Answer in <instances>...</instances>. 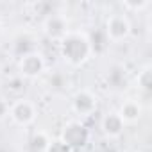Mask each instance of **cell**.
Instances as JSON below:
<instances>
[{"mask_svg":"<svg viewBox=\"0 0 152 152\" xmlns=\"http://www.w3.org/2000/svg\"><path fill=\"white\" fill-rule=\"evenodd\" d=\"M57 45L63 63L70 68H83L93 57L90 36L84 29H70Z\"/></svg>","mask_w":152,"mask_h":152,"instance_id":"cell-1","label":"cell"},{"mask_svg":"<svg viewBox=\"0 0 152 152\" xmlns=\"http://www.w3.org/2000/svg\"><path fill=\"white\" fill-rule=\"evenodd\" d=\"M57 138H59L63 143H66L73 152H77V150L84 148V147L90 143L91 132H90V129L86 127L84 122H81V120H77V118H72V120H68V122L63 124L61 132H59Z\"/></svg>","mask_w":152,"mask_h":152,"instance_id":"cell-2","label":"cell"},{"mask_svg":"<svg viewBox=\"0 0 152 152\" xmlns=\"http://www.w3.org/2000/svg\"><path fill=\"white\" fill-rule=\"evenodd\" d=\"M102 31L109 43H122V41L129 39V36L132 32V23H131L129 15H125L124 11L111 13L106 18Z\"/></svg>","mask_w":152,"mask_h":152,"instance_id":"cell-3","label":"cell"},{"mask_svg":"<svg viewBox=\"0 0 152 152\" xmlns=\"http://www.w3.org/2000/svg\"><path fill=\"white\" fill-rule=\"evenodd\" d=\"M70 109L77 116V120L88 118L99 109V95L88 88H81L70 97Z\"/></svg>","mask_w":152,"mask_h":152,"instance_id":"cell-4","label":"cell"},{"mask_svg":"<svg viewBox=\"0 0 152 152\" xmlns=\"http://www.w3.org/2000/svg\"><path fill=\"white\" fill-rule=\"evenodd\" d=\"M9 118L18 127H31L38 120V107L31 99L18 97L9 102Z\"/></svg>","mask_w":152,"mask_h":152,"instance_id":"cell-5","label":"cell"},{"mask_svg":"<svg viewBox=\"0 0 152 152\" xmlns=\"http://www.w3.org/2000/svg\"><path fill=\"white\" fill-rule=\"evenodd\" d=\"M16 70H18V77L20 79H27V81H34L41 75H45L47 72V59L43 56V52L36 50L31 52L23 57H20L16 61Z\"/></svg>","mask_w":152,"mask_h":152,"instance_id":"cell-6","label":"cell"},{"mask_svg":"<svg viewBox=\"0 0 152 152\" xmlns=\"http://www.w3.org/2000/svg\"><path fill=\"white\" fill-rule=\"evenodd\" d=\"M68 31H70V22H68L66 15H63V13L52 11L50 15L41 18V32L50 41L59 43Z\"/></svg>","mask_w":152,"mask_h":152,"instance_id":"cell-7","label":"cell"},{"mask_svg":"<svg viewBox=\"0 0 152 152\" xmlns=\"http://www.w3.org/2000/svg\"><path fill=\"white\" fill-rule=\"evenodd\" d=\"M36 50H38V38L32 31H20L9 41V54L15 57V61Z\"/></svg>","mask_w":152,"mask_h":152,"instance_id":"cell-8","label":"cell"},{"mask_svg":"<svg viewBox=\"0 0 152 152\" xmlns=\"http://www.w3.org/2000/svg\"><path fill=\"white\" fill-rule=\"evenodd\" d=\"M104 83H106V86L113 93H122L131 84V77H129V73H127V68L122 63L109 64L107 70H106V73H104Z\"/></svg>","mask_w":152,"mask_h":152,"instance_id":"cell-9","label":"cell"},{"mask_svg":"<svg viewBox=\"0 0 152 152\" xmlns=\"http://www.w3.org/2000/svg\"><path fill=\"white\" fill-rule=\"evenodd\" d=\"M99 127H100V132L104 134V138L107 141H116L124 136L125 132V124L122 122V118L118 116L116 111H107L100 116V122H99Z\"/></svg>","mask_w":152,"mask_h":152,"instance_id":"cell-10","label":"cell"},{"mask_svg":"<svg viewBox=\"0 0 152 152\" xmlns=\"http://www.w3.org/2000/svg\"><path fill=\"white\" fill-rule=\"evenodd\" d=\"M116 113H118V116L122 118V122L125 124V127H127V125H134V124H138V122L141 120V116H143V104H141L138 99H125V100L118 106Z\"/></svg>","mask_w":152,"mask_h":152,"instance_id":"cell-11","label":"cell"},{"mask_svg":"<svg viewBox=\"0 0 152 152\" xmlns=\"http://www.w3.org/2000/svg\"><path fill=\"white\" fill-rule=\"evenodd\" d=\"M45 84H47V90L54 95H63L66 91L72 90V77L66 73V72H52L47 75L45 79Z\"/></svg>","mask_w":152,"mask_h":152,"instance_id":"cell-12","label":"cell"},{"mask_svg":"<svg viewBox=\"0 0 152 152\" xmlns=\"http://www.w3.org/2000/svg\"><path fill=\"white\" fill-rule=\"evenodd\" d=\"M134 84L141 95H148L152 91V64L145 63L138 68V73L134 77Z\"/></svg>","mask_w":152,"mask_h":152,"instance_id":"cell-13","label":"cell"},{"mask_svg":"<svg viewBox=\"0 0 152 152\" xmlns=\"http://www.w3.org/2000/svg\"><path fill=\"white\" fill-rule=\"evenodd\" d=\"M50 141H52V138H50V134L47 131L34 129L32 134H31V138H29V148L32 152H45L48 148Z\"/></svg>","mask_w":152,"mask_h":152,"instance_id":"cell-14","label":"cell"},{"mask_svg":"<svg viewBox=\"0 0 152 152\" xmlns=\"http://www.w3.org/2000/svg\"><path fill=\"white\" fill-rule=\"evenodd\" d=\"M88 36H90V43H91L93 56L102 54V52H106V50H107L109 41H107V38H106V34H104V31H102V29H99V31H95V32H88Z\"/></svg>","mask_w":152,"mask_h":152,"instance_id":"cell-15","label":"cell"},{"mask_svg":"<svg viewBox=\"0 0 152 152\" xmlns=\"http://www.w3.org/2000/svg\"><path fill=\"white\" fill-rule=\"evenodd\" d=\"M152 6L150 0H143V2H122V7H124V13L129 15V13H141L145 9H148Z\"/></svg>","mask_w":152,"mask_h":152,"instance_id":"cell-16","label":"cell"},{"mask_svg":"<svg viewBox=\"0 0 152 152\" xmlns=\"http://www.w3.org/2000/svg\"><path fill=\"white\" fill-rule=\"evenodd\" d=\"M45 152H73V150L66 143H63L59 138H52V141H50V145Z\"/></svg>","mask_w":152,"mask_h":152,"instance_id":"cell-17","label":"cell"},{"mask_svg":"<svg viewBox=\"0 0 152 152\" xmlns=\"http://www.w3.org/2000/svg\"><path fill=\"white\" fill-rule=\"evenodd\" d=\"M6 118H9V100L0 95V122H4Z\"/></svg>","mask_w":152,"mask_h":152,"instance_id":"cell-18","label":"cell"},{"mask_svg":"<svg viewBox=\"0 0 152 152\" xmlns=\"http://www.w3.org/2000/svg\"><path fill=\"white\" fill-rule=\"evenodd\" d=\"M132 152H145V150H141V148H138V150H132Z\"/></svg>","mask_w":152,"mask_h":152,"instance_id":"cell-19","label":"cell"},{"mask_svg":"<svg viewBox=\"0 0 152 152\" xmlns=\"http://www.w3.org/2000/svg\"><path fill=\"white\" fill-rule=\"evenodd\" d=\"M0 152H6V150H0Z\"/></svg>","mask_w":152,"mask_h":152,"instance_id":"cell-20","label":"cell"}]
</instances>
